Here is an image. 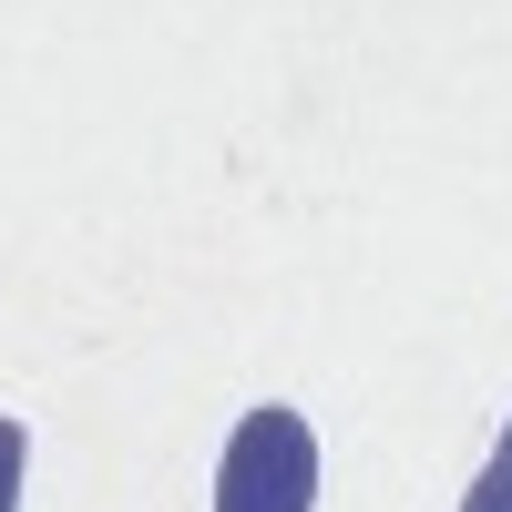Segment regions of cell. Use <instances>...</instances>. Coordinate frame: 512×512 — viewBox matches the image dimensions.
Masks as SVG:
<instances>
[{
  "label": "cell",
  "instance_id": "1",
  "mask_svg": "<svg viewBox=\"0 0 512 512\" xmlns=\"http://www.w3.org/2000/svg\"><path fill=\"white\" fill-rule=\"evenodd\" d=\"M216 512H318V431L297 410H246L216 461Z\"/></svg>",
  "mask_w": 512,
  "mask_h": 512
},
{
  "label": "cell",
  "instance_id": "2",
  "mask_svg": "<svg viewBox=\"0 0 512 512\" xmlns=\"http://www.w3.org/2000/svg\"><path fill=\"white\" fill-rule=\"evenodd\" d=\"M461 512H512V431L492 441V461H482V482L461 492Z\"/></svg>",
  "mask_w": 512,
  "mask_h": 512
},
{
  "label": "cell",
  "instance_id": "3",
  "mask_svg": "<svg viewBox=\"0 0 512 512\" xmlns=\"http://www.w3.org/2000/svg\"><path fill=\"white\" fill-rule=\"evenodd\" d=\"M21 461H31L21 420H0V512H21Z\"/></svg>",
  "mask_w": 512,
  "mask_h": 512
}]
</instances>
